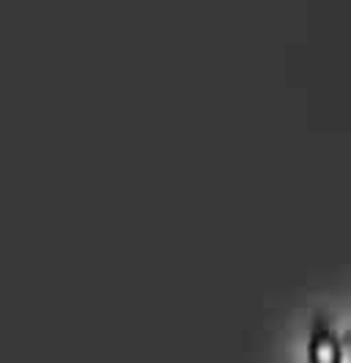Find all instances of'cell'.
Segmentation results:
<instances>
[{
  "instance_id": "6da1fadb",
  "label": "cell",
  "mask_w": 351,
  "mask_h": 363,
  "mask_svg": "<svg viewBox=\"0 0 351 363\" xmlns=\"http://www.w3.org/2000/svg\"><path fill=\"white\" fill-rule=\"evenodd\" d=\"M307 363H343V344L327 317L313 319L307 336Z\"/></svg>"
}]
</instances>
